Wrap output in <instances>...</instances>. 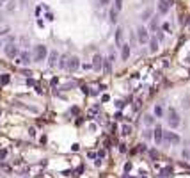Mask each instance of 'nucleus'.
Returning a JSON list of instances; mask_svg holds the SVG:
<instances>
[{
    "label": "nucleus",
    "instance_id": "obj_1",
    "mask_svg": "<svg viewBox=\"0 0 190 178\" xmlns=\"http://www.w3.org/2000/svg\"><path fill=\"white\" fill-rule=\"evenodd\" d=\"M167 123H169V127L171 128H178L179 125H181V118H179V112L174 109V107H171L167 110Z\"/></svg>",
    "mask_w": 190,
    "mask_h": 178
},
{
    "label": "nucleus",
    "instance_id": "obj_2",
    "mask_svg": "<svg viewBox=\"0 0 190 178\" xmlns=\"http://www.w3.org/2000/svg\"><path fill=\"white\" fill-rule=\"evenodd\" d=\"M137 39H139V43L146 45V43H149V30H147L146 27H139L137 29Z\"/></svg>",
    "mask_w": 190,
    "mask_h": 178
},
{
    "label": "nucleus",
    "instance_id": "obj_3",
    "mask_svg": "<svg viewBox=\"0 0 190 178\" xmlns=\"http://www.w3.org/2000/svg\"><path fill=\"white\" fill-rule=\"evenodd\" d=\"M46 57H48V50H46V46L37 45V46H36V52H34V59H36V62L45 61Z\"/></svg>",
    "mask_w": 190,
    "mask_h": 178
},
{
    "label": "nucleus",
    "instance_id": "obj_4",
    "mask_svg": "<svg viewBox=\"0 0 190 178\" xmlns=\"http://www.w3.org/2000/svg\"><path fill=\"white\" fill-rule=\"evenodd\" d=\"M164 141L169 144H179L181 143V137L176 132H164Z\"/></svg>",
    "mask_w": 190,
    "mask_h": 178
},
{
    "label": "nucleus",
    "instance_id": "obj_5",
    "mask_svg": "<svg viewBox=\"0 0 190 178\" xmlns=\"http://www.w3.org/2000/svg\"><path fill=\"white\" fill-rule=\"evenodd\" d=\"M4 54H5V57L14 59V57H18V55H20V50H18V46H16L14 43H9V45L4 48Z\"/></svg>",
    "mask_w": 190,
    "mask_h": 178
},
{
    "label": "nucleus",
    "instance_id": "obj_6",
    "mask_svg": "<svg viewBox=\"0 0 190 178\" xmlns=\"http://www.w3.org/2000/svg\"><path fill=\"white\" fill-rule=\"evenodd\" d=\"M153 139L156 144H162L164 143V128L160 127V125H156V127L153 128Z\"/></svg>",
    "mask_w": 190,
    "mask_h": 178
},
{
    "label": "nucleus",
    "instance_id": "obj_7",
    "mask_svg": "<svg viewBox=\"0 0 190 178\" xmlns=\"http://www.w3.org/2000/svg\"><path fill=\"white\" fill-rule=\"evenodd\" d=\"M30 59H32V55H30L29 52H22V54L18 55V61L16 62H18V64H23V66H29L30 62H32Z\"/></svg>",
    "mask_w": 190,
    "mask_h": 178
},
{
    "label": "nucleus",
    "instance_id": "obj_8",
    "mask_svg": "<svg viewBox=\"0 0 190 178\" xmlns=\"http://www.w3.org/2000/svg\"><path fill=\"white\" fill-rule=\"evenodd\" d=\"M80 68V59L78 57H69V61H68V70L69 71H77Z\"/></svg>",
    "mask_w": 190,
    "mask_h": 178
},
{
    "label": "nucleus",
    "instance_id": "obj_9",
    "mask_svg": "<svg viewBox=\"0 0 190 178\" xmlns=\"http://www.w3.org/2000/svg\"><path fill=\"white\" fill-rule=\"evenodd\" d=\"M92 68L96 70V71H100V70H103V57L100 55V54H96L92 57Z\"/></svg>",
    "mask_w": 190,
    "mask_h": 178
},
{
    "label": "nucleus",
    "instance_id": "obj_10",
    "mask_svg": "<svg viewBox=\"0 0 190 178\" xmlns=\"http://www.w3.org/2000/svg\"><path fill=\"white\" fill-rule=\"evenodd\" d=\"M156 7H158V13H160V14H167L169 9H171V5H169L165 0H158V5Z\"/></svg>",
    "mask_w": 190,
    "mask_h": 178
},
{
    "label": "nucleus",
    "instance_id": "obj_11",
    "mask_svg": "<svg viewBox=\"0 0 190 178\" xmlns=\"http://www.w3.org/2000/svg\"><path fill=\"white\" fill-rule=\"evenodd\" d=\"M123 36H124V30L119 27L117 30H115V46H123Z\"/></svg>",
    "mask_w": 190,
    "mask_h": 178
},
{
    "label": "nucleus",
    "instance_id": "obj_12",
    "mask_svg": "<svg viewBox=\"0 0 190 178\" xmlns=\"http://www.w3.org/2000/svg\"><path fill=\"white\" fill-rule=\"evenodd\" d=\"M57 59H59V54H57L55 50H52L50 55H48V66H50V68L55 66V64H57Z\"/></svg>",
    "mask_w": 190,
    "mask_h": 178
},
{
    "label": "nucleus",
    "instance_id": "obj_13",
    "mask_svg": "<svg viewBox=\"0 0 190 178\" xmlns=\"http://www.w3.org/2000/svg\"><path fill=\"white\" fill-rule=\"evenodd\" d=\"M130 54H132L130 45H123V46H121V59H123V61H128Z\"/></svg>",
    "mask_w": 190,
    "mask_h": 178
},
{
    "label": "nucleus",
    "instance_id": "obj_14",
    "mask_svg": "<svg viewBox=\"0 0 190 178\" xmlns=\"http://www.w3.org/2000/svg\"><path fill=\"white\" fill-rule=\"evenodd\" d=\"M142 121H144L146 127H153V125H155V116H153V114H144Z\"/></svg>",
    "mask_w": 190,
    "mask_h": 178
},
{
    "label": "nucleus",
    "instance_id": "obj_15",
    "mask_svg": "<svg viewBox=\"0 0 190 178\" xmlns=\"http://www.w3.org/2000/svg\"><path fill=\"white\" fill-rule=\"evenodd\" d=\"M171 175H172V167L171 166H165L164 169L160 171V176H158V178H169Z\"/></svg>",
    "mask_w": 190,
    "mask_h": 178
},
{
    "label": "nucleus",
    "instance_id": "obj_16",
    "mask_svg": "<svg viewBox=\"0 0 190 178\" xmlns=\"http://www.w3.org/2000/svg\"><path fill=\"white\" fill-rule=\"evenodd\" d=\"M156 50H158V39H156V38H151V39H149V52H151V54H155Z\"/></svg>",
    "mask_w": 190,
    "mask_h": 178
},
{
    "label": "nucleus",
    "instance_id": "obj_17",
    "mask_svg": "<svg viewBox=\"0 0 190 178\" xmlns=\"http://www.w3.org/2000/svg\"><path fill=\"white\" fill-rule=\"evenodd\" d=\"M103 71H107V73L112 71V59L110 57L109 59H103Z\"/></svg>",
    "mask_w": 190,
    "mask_h": 178
},
{
    "label": "nucleus",
    "instance_id": "obj_18",
    "mask_svg": "<svg viewBox=\"0 0 190 178\" xmlns=\"http://www.w3.org/2000/svg\"><path fill=\"white\" fill-rule=\"evenodd\" d=\"M68 57L66 55H62V57H59V62H57V66L60 68V70H64V68H68Z\"/></svg>",
    "mask_w": 190,
    "mask_h": 178
},
{
    "label": "nucleus",
    "instance_id": "obj_19",
    "mask_svg": "<svg viewBox=\"0 0 190 178\" xmlns=\"http://www.w3.org/2000/svg\"><path fill=\"white\" fill-rule=\"evenodd\" d=\"M153 112H155V116H156V118H162V116H164V107L160 105V103H156Z\"/></svg>",
    "mask_w": 190,
    "mask_h": 178
},
{
    "label": "nucleus",
    "instance_id": "obj_20",
    "mask_svg": "<svg viewBox=\"0 0 190 178\" xmlns=\"http://www.w3.org/2000/svg\"><path fill=\"white\" fill-rule=\"evenodd\" d=\"M11 82V75H7V73H4V75H0V84L2 86H5V84Z\"/></svg>",
    "mask_w": 190,
    "mask_h": 178
},
{
    "label": "nucleus",
    "instance_id": "obj_21",
    "mask_svg": "<svg viewBox=\"0 0 190 178\" xmlns=\"http://www.w3.org/2000/svg\"><path fill=\"white\" fill-rule=\"evenodd\" d=\"M153 16V9H144V13H142V20L146 22V20H151Z\"/></svg>",
    "mask_w": 190,
    "mask_h": 178
},
{
    "label": "nucleus",
    "instance_id": "obj_22",
    "mask_svg": "<svg viewBox=\"0 0 190 178\" xmlns=\"http://www.w3.org/2000/svg\"><path fill=\"white\" fill-rule=\"evenodd\" d=\"M121 134L123 135H130L132 134V127H130V125H123V127H121Z\"/></svg>",
    "mask_w": 190,
    "mask_h": 178
},
{
    "label": "nucleus",
    "instance_id": "obj_23",
    "mask_svg": "<svg viewBox=\"0 0 190 178\" xmlns=\"http://www.w3.org/2000/svg\"><path fill=\"white\" fill-rule=\"evenodd\" d=\"M117 9H110V22L112 23H115V22H117Z\"/></svg>",
    "mask_w": 190,
    "mask_h": 178
},
{
    "label": "nucleus",
    "instance_id": "obj_24",
    "mask_svg": "<svg viewBox=\"0 0 190 178\" xmlns=\"http://www.w3.org/2000/svg\"><path fill=\"white\" fill-rule=\"evenodd\" d=\"M181 105H183V109L190 110V95H187V96L183 98V103H181Z\"/></svg>",
    "mask_w": 190,
    "mask_h": 178
},
{
    "label": "nucleus",
    "instance_id": "obj_25",
    "mask_svg": "<svg viewBox=\"0 0 190 178\" xmlns=\"http://www.w3.org/2000/svg\"><path fill=\"white\" fill-rule=\"evenodd\" d=\"M162 30H164L165 34H171V32H172V29H171V23H169V22H165V23L162 25Z\"/></svg>",
    "mask_w": 190,
    "mask_h": 178
},
{
    "label": "nucleus",
    "instance_id": "obj_26",
    "mask_svg": "<svg viewBox=\"0 0 190 178\" xmlns=\"http://www.w3.org/2000/svg\"><path fill=\"white\" fill-rule=\"evenodd\" d=\"M144 139H153V130H149V128H147V130H144Z\"/></svg>",
    "mask_w": 190,
    "mask_h": 178
},
{
    "label": "nucleus",
    "instance_id": "obj_27",
    "mask_svg": "<svg viewBox=\"0 0 190 178\" xmlns=\"http://www.w3.org/2000/svg\"><path fill=\"white\" fill-rule=\"evenodd\" d=\"M114 2H115L114 9H117V11H121V9H123V0H114Z\"/></svg>",
    "mask_w": 190,
    "mask_h": 178
},
{
    "label": "nucleus",
    "instance_id": "obj_28",
    "mask_svg": "<svg viewBox=\"0 0 190 178\" xmlns=\"http://www.w3.org/2000/svg\"><path fill=\"white\" fill-rule=\"evenodd\" d=\"M156 29H158V20L151 18V30H156Z\"/></svg>",
    "mask_w": 190,
    "mask_h": 178
},
{
    "label": "nucleus",
    "instance_id": "obj_29",
    "mask_svg": "<svg viewBox=\"0 0 190 178\" xmlns=\"http://www.w3.org/2000/svg\"><path fill=\"white\" fill-rule=\"evenodd\" d=\"M132 167H133L132 162H126V164H124V171H126V173H130V171H132Z\"/></svg>",
    "mask_w": 190,
    "mask_h": 178
},
{
    "label": "nucleus",
    "instance_id": "obj_30",
    "mask_svg": "<svg viewBox=\"0 0 190 178\" xmlns=\"http://www.w3.org/2000/svg\"><path fill=\"white\" fill-rule=\"evenodd\" d=\"M98 112H100V107H94V109H91V110H89V116H96Z\"/></svg>",
    "mask_w": 190,
    "mask_h": 178
},
{
    "label": "nucleus",
    "instance_id": "obj_31",
    "mask_svg": "<svg viewBox=\"0 0 190 178\" xmlns=\"http://www.w3.org/2000/svg\"><path fill=\"white\" fill-rule=\"evenodd\" d=\"M7 157V150H0V160H4Z\"/></svg>",
    "mask_w": 190,
    "mask_h": 178
},
{
    "label": "nucleus",
    "instance_id": "obj_32",
    "mask_svg": "<svg viewBox=\"0 0 190 178\" xmlns=\"http://www.w3.org/2000/svg\"><path fill=\"white\" fill-rule=\"evenodd\" d=\"M115 107H117V109H123V107H124V102H123V100H117V102H115Z\"/></svg>",
    "mask_w": 190,
    "mask_h": 178
},
{
    "label": "nucleus",
    "instance_id": "obj_33",
    "mask_svg": "<svg viewBox=\"0 0 190 178\" xmlns=\"http://www.w3.org/2000/svg\"><path fill=\"white\" fill-rule=\"evenodd\" d=\"M87 157H89V159H96L98 153H96V151H89V153H87Z\"/></svg>",
    "mask_w": 190,
    "mask_h": 178
},
{
    "label": "nucleus",
    "instance_id": "obj_34",
    "mask_svg": "<svg viewBox=\"0 0 190 178\" xmlns=\"http://www.w3.org/2000/svg\"><path fill=\"white\" fill-rule=\"evenodd\" d=\"M149 157H151V159L155 160V159H156V157H158V153H156L155 150H151V151H149Z\"/></svg>",
    "mask_w": 190,
    "mask_h": 178
},
{
    "label": "nucleus",
    "instance_id": "obj_35",
    "mask_svg": "<svg viewBox=\"0 0 190 178\" xmlns=\"http://www.w3.org/2000/svg\"><path fill=\"white\" fill-rule=\"evenodd\" d=\"M22 75H25V77H30L32 73H30V70H22Z\"/></svg>",
    "mask_w": 190,
    "mask_h": 178
},
{
    "label": "nucleus",
    "instance_id": "obj_36",
    "mask_svg": "<svg viewBox=\"0 0 190 178\" xmlns=\"http://www.w3.org/2000/svg\"><path fill=\"white\" fill-rule=\"evenodd\" d=\"M103 157H105V150H100V151H98V159L101 160V159H103Z\"/></svg>",
    "mask_w": 190,
    "mask_h": 178
},
{
    "label": "nucleus",
    "instance_id": "obj_37",
    "mask_svg": "<svg viewBox=\"0 0 190 178\" xmlns=\"http://www.w3.org/2000/svg\"><path fill=\"white\" fill-rule=\"evenodd\" d=\"M100 2V5H107V4H110V0H98Z\"/></svg>",
    "mask_w": 190,
    "mask_h": 178
},
{
    "label": "nucleus",
    "instance_id": "obj_38",
    "mask_svg": "<svg viewBox=\"0 0 190 178\" xmlns=\"http://www.w3.org/2000/svg\"><path fill=\"white\" fill-rule=\"evenodd\" d=\"M164 39V30H158V41Z\"/></svg>",
    "mask_w": 190,
    "mask_h": 178
},
{
    "label": "nucleus",
    "instance_id": "obj_39",
    "mask_svg": "<svg viewBox=\"0 0 190 178\" xmlns=\"http://www.w3.org/2000/svg\"><path fill=\"white\" fill-rule=\"evenodd\" d=\"M119 151H121V153L126 151V146H124V144H119Z\"/></svg>",
    "mask_w": 190,
    "mask_h": 178
},
{
    "label": "nucleus",
    "instance_id": "obj_40",
    "mask_svg": "<svg viewBox=\"0 0 190 178\" xmlns=\"http://www.w3.org/2000/svg\"><path fill=\"white\" fill-rule=\"evenodd\" d=\"M71 150H73V151H78V150H80V146H78V144H73V146H71Z\"/></svg>",
    "mask_w": 190,
    "mask_h": 178
},
{
    "label": "nucleus",
    "instance_id": "obj_41",
    "mask_svg": "<svg viewBox=\"0 0 190 178\" xmlns=\"http://www.w3.org/2000/svg\"><path fill=\"white\" fill-rule=\"evenodd\" d=\"M101 100H103V102H109V100H110V96H109V95H103V96H101Z\"/></svg>",
    "mask_w": 190,
    "mask_h": 178
},
{
    "label": "nucleus",
    "instance_id": "obj_42",
    "mask_svg": "<svg viewBox=\"0 0 190 178\" xmlns=\"http://www.w3.org/2000/svg\"><path fill=\"white\" fill-rule=\"evenodd\" d=\"M29 134H30V135L34 137V135H36V128H30V130H29Z\"/></svg>",
    "mask_w": 190,
    "mask_h": 178
},
{
    "label": "nucleus",
    "instance_id": "obj_43",
    "mask_svg": "<svg viewBox=\"0 0 190 178\" xmlns=\"http://www.w3.org/2000/svg\"><path fill=\"white\" fill-rule=\"evenodd\" d=\"M46 20H50V22H52V20H54V14H52V13H48V14H46Z\"/></svg>",
    "mask_w": 190,
    "mask_h": 178
},
{
    "label": "nucleus",
    "instance_id": "obj_44",
    "mask_svg": "<svg viewBox=\"0 0 190 178\" xmlns=\"http://www.w3.org/2000/svg\"><path fill=\"white\" fill-rule=\"evenodd\" d=\"M165 2H167V4H169V5H171V7H172V5H174V0H165Z\"/></svg>",
    "mask_w": 190,
    "mask_h": 178
},
{
    "label": "nucleus",
    "instance_id": "obj_45",
    "mask_svg": "<svg viewBox=\"0 0 190 178\" xmlns=\"http://www.w3.org/2000/svg\"><path fill=\"white\" fill-rule=\"evenodd\" d=\"M139 178H147V176H146V173H142V171H140V176H139Z\"/></svg>",
    "mask_w": 190,
    "mask_h": 178
},
{
    "label": "nucleus",
    "instance_id": "obj_46",
    "mask_svg": "<svg viewBox=\"0 0 190 178\" xmlns=\"http://www.w3.org/2000/svg\"><path fill=\"white\" fill-rule=\"evenodd\" d=\"M123 178H135V176H130V175H124Z\"/></svg>",
    "mask_w": 190,
    "mask_h": 178
},
{
    "label": "nucleus",
    "instance_id": "obj_47",
    "mask_svg": "<svg viewBox=\"0 0 190 178\" xmlns=\"http://www.w3.org/2000/svg\"><path fill=\"white\" fill-rule=\"evenodd\" d=\"M7 2V0H0V4H5Z\"/></svg>",
    "mask_w": 190,
    "mask_h": 178
},
{
    "label": "nucleus",
    "instance_id": "obj_48",
    "mask_svg": "<svg viewBox=\"0 0 190 178\" xmlns=\"http://www.w3.org/2000/svg\"><path fill=\"white\" fill-rule=\"evenodd\" d=\"M0 116H2V110H0Z\"/></svg>",
    "mask_w": 190,
    "mask_h": 178
}]
</instances>
